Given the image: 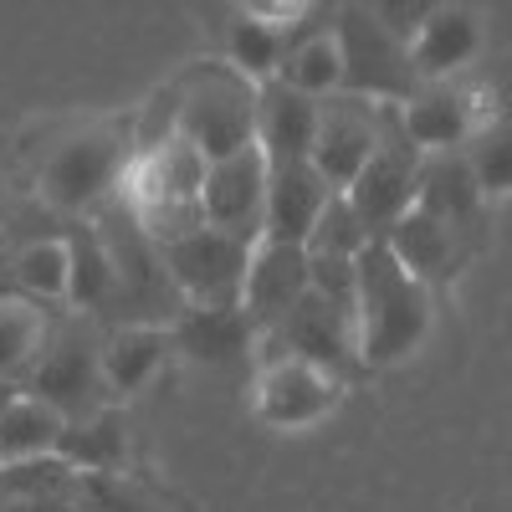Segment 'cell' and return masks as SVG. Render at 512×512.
Masks as SVG:
<instances>
[{"instance_id":"cell-3","label":"cell","mask_w":512,"mask_h":512,"mask_svg":"<svg viewBox=\"0 0 512 512\" xmlns=\"http://www.w3.org/2000/svg\"><path fill=\"white\" fill-rule=\"evenodd\" d=\"M175 134L190 139L210 164L256 144V88L241 72H200L175 93Z\"/></svg>"},{"instance_id":"cell-7","label":"cell","mask_w":512,"mask_h":512,"mask_svg":"<svg viewBox=\"0 0 512 512\" xmlns=\"http://www.w3.org/2000/svg\"><path fill=\"white\" fill-rule=\"evenodd\" d=\"M267 185H272V159L262 154V144H251L231 159H216L205 175V226H221L231 236L262 241V221H267Z\"/></svg>"},{"instance_id":"cell-21","label":"cell","mask_w":512,"mask_h":512,"mask_svg":"<svg viewBox=\"0 0 512 512\" xmlns=\"http://www.w3.org/2000/svg\"><path fill=\"white\" fill-rule=\"evenodd\" d=\"M482 185L472 175V159H456V154H436L431 164H420V210H431L436 221L461 226L477 216L482 205Z\"/></svg>"},{"instance_id":"cell-33","label":"cell","mask_w":512,"mask_h":512,"mask_svg":"<svg viewBox=\"0 0 512 512\" xmlns=\"http://www.w3.org/2000/svg\"><path fill=\"white\" fill-rule=\"evenodd\" d=\"M6 400H11V395H6V384H0V410H6Z\"/></svg>"},{"instance_id":"cell-15","label":"cell","mask_w":512,"mask_h":512,"mask_svg":"<svg viewBox=\"0 0 512 512\" xmlns=\"http://www.w3.org/2000/svg\"><path fill=\"white\" fill-rule=\"evenodd\" d=\"M477 52H482V26L466 6H441L410 36V57H415V72L425 88H436V82L456 77L461 67H472Z\"/></svg>"},{"instance_id":"cell-17","label":"cell","mask_w":512,"mask_h":512,"mask_svg":"<svg viewBox=\"0 0 512 512\" xmlns=\"http://www.w3.org/2000/svg\"><path fill=\"white\" fill-rule=\"evenodd\" d=\"M67 425L72 420L57 405H47L41 395H11L6 410H0V466H21V461L57 456Z\"/></svg>"},{"instance_id":"cell-23","label":"cell","mask_w":512,"mask_h":512,"mask_svg":"<svg viewBox=\"0 0 512 512\" xmlns=\"http://www.w3.org/2000/svg\"><path fill=\"white\" fill-rule=\"evenodd\" d=\"M282 82L297 88L303 98H338L344 93V47H338V31L297 41L282 62Z\"/></svg>"},{"instance_id":"cell-32","label":"cell","mask_w":512,"mask_h":512,"mask_svg":"<svg viewBox=\"0 0 512 512\" xmlns=\"http://www.w3.org/2000/svg\"><path fill=\"white\" fill-rule=\"evenodd\" d=\"M0 512H77V507L62 497H47V492H26V497H6Z\"/></svg>"},{"instance_id":"cell-13","label":"cell","mask_w":512,"mask_h":512,"mask_svg":"<svg viewBox=\"0 0 512 512\" xmlns=\"http://www.w3.org/2000/svg\"><path fill=\"white\" fill-rule=\"evenodd\" d=\"M318 128H323V103L303 98L287 82H262L256 88V144L272 164H303L313 159L318 144Z\"/></svg>"},{"instance_id":"cell-25","label":"cell","mask_w":512,"mask_h":512,"mask_svg":"<svg viewBox=\"0 0 512 512\" xmlns=\"http://www.w3.org/2000/svg\"><path fill=\"white\" fill-rule=\"evenodd\" d=\"M287 31L267 26V21H251V16H236L231 31H226V62L231 72H241L246 82H277L282 77V62H287Z\"/></svg>"},{"instance_id":"cell-28","label":"cell","mask_w":512,"mask_h":512,"mask_svg":"<svg viewBox=\"0 0 512 512\" xmlns=\"http://www.w3.org/2000/svg\"><path fill=\"white\" fill-rule=\"evenodd\" d=\"M369 246H374V236H369V226L359 221V210L349 205V195H333V205L323 210V221H318L308 251H323V256H354V262H359Z\"/></svg>"},{"instance_id":"cell-29","label":"cell","mask_w":512,"mask_h":512,"mask_svg":"<svg viewBox=\"0 0 512 512\" xmlns=\"http://www.w3.org/2000/svg\"><path fill=\"white\" fill-rule=\"evenodd\" d=\"M466 159H472V175H477V185H482L487 200L512 195V123L507 128H487Z\"/></svg>"},{"instance_id":"cell-27","label":"cell","mask_w":512,"mask_h":512,"mask_svg":"<svg viewBox=\"0 0 512 512\" xmlns=\"http://www.w3.org/2000/svg\"><path fill=\"white\" fill-rule=\"evenodd\" d=\"M57 456H67V461H77V466H88V472H113V466L123 461V425H118V415H93V420H77V425H67V436H62V451Z\"/></svg>"},{"instance_id":"cell-9","label":"cell","mask_w":512,"mask_h":512,"mask_svg":"<svg viewBox=\"0 0 512 512\" xmlns=\"http://www.w3.org/2000/svg\"><path fill=\"white\" fill-rule=\"evenodd\" d=\"M98 384H103V344H93L77 323H67V328H52L36 369L26 374V395H41L72 420L93 405Z\"/></svg>"},{"instance_id":"cell-22","label":"cell","mask_w":512,"mask_h":512,"mask_svg":"<svg viewBox=\"0 0 512 512\" xmlns=\"http://www.w3.org/2000/svg\"><path fill=\"white\" fill-rule=\"evenodd\" d=\"M47 338H52V328L36 303H26V297H0V384L31 374L41 349H47Z\"/></svg>"},{"instance_id":"cell-18","label":"cell","mask_w":512,"mask_h":512,"mask_svg":"<svg viewBox=\"0 0 512 512\" xmlns=\"http://www.w3.org/2000/svg\"><path fill=\"white\" fill-rule=\"evenodd\" d=\"M175 344L195 364H231L256 344V328L246 308H190L175 323Z\"/></svg>"},{"instance_id":"cell-12","label":"cell","mask_w":512,"mask_h":512,"mask_svg":"<svg viewBox=\"0 0 512 512\" xmlns=\"http://www.w3.org/2000/svg\"><path fill=\"white\" fill-rule=\"evenodd\" d=\"M333 185L318 175V164H272V185H267V221L262 241H287V246H308L323 210L333 205Z\"/></svg>"},{"instance_id":"cell-34","label":"cell","mask_w":512,"mask_h":512,"mask_svg":"<svg viewBox=\"0 0 512 512\" xmlns=\"http://www.w3.org/2000/svg\"><path fill=\"white\" fill-rule=\"evenodd\" d=\"M0 195H6V180H0Z\"/></svg>"},{"instance_id":"cell-19","label":"cell","mask_w":512,"mask_h":512,"mask_svg":"<svg viewBox=\"0 0 512 512\" xmlns=\"http://www.w3.org/2000/svg\"><path fill=\"white\" fill-rule=\"evenodd\" d=\"M164 349H169V333L154 323H128L113 338H103V390L139 395L164 364Z\"/></svg>"},{"instance_id":"cell-5","label":"cell","mask_w":512,"mask_h":512,"mask_svg":"<svg viewBox=\"0 0 512 512\" xmlns=\"http://www.w3.org/2000/svg\"><path fill=\"white\" fill-rule=\"evenodd\" d=\"M118 175H128V144L113 128H98V134H77L52 149L41 169V195L67 216H82L118 185Z\"/></svg>"},{"instance_id":"cell-4","label":"cell","mask_w":512,"mask_h":512,"mask_svg":"<svg viewBox=\"0 0 512 512\" xmlns=\"http://www.w3.org/2000/svg\"><path fill=\"white\" fill-rule=\"evenodd\" d=\"M333 31H338V47H344V93L349 98L410 103L425 88L415 72V57H410V41L384 26L369 6H344Z\"/></svg>"},{"instance_id":"cell-31","label":"cell","mask_w":512,"mask_h":512,"mask_svg":"<svg viewBox=\"0 0 512 512\" xmlns=\"http://www.w3.org/2000/svg\"><path fill=\"white\" fill-rule=\"evenodd\" d=\"M236 11L251 16V21H267L277 31H292L297 21L313 11V0H236Z\"/></svg>"},{"instance_id":"cell-20","label":"cell","mask_w":512,"mask_h":512,"mask_svg":"<svg viewBox=\"0 0 512 512\" xmlns=\"http://www.w3.org/2000/svg\"><path fill=\"white\" fill-rule=\"evenodd\" d=\"M384 241H390V251L400 256V262H405L420 282H441V277L456 267V226L436 221L431 210H420V205H415Z\"/></svg>"},{"instance_id":"cell-30","label":"cell","mask_w":512,"mask_h":512,"mask_svg":"<svg viewBox=\"0 0 512 512\" xmlns=\"http://www.w3.org/2000/svg\"><path fill=\"white\" fill-rule=\"evenodd\" d=\"M364 6H369L384 26H390V31H400V36L410 41L425 21H431V16L446 6V0H364Z\"/></svg>"},{"instance_id":"cell-11","label":"cell","mask_w":512,"mask_h":512,"mask_svg":"<svg viewBox=\"0 0 512 512\" xmlns=\"http://www.w3.org/2000/svg\"><path fill=\"white\" fill-rule=\"evenodd\" d=\"M415 154H420V149L384 139L379 154L364 164V175L344 190L374 241H384V236H390V231L410 216V210L420 205V159H415Z\"/></svg>"},{"instance_id":"cell-14","label":"cell","mask_w":512,"mask_h":512,"mask_svg":"<svg viewBox=\"0 0 512 512\" xmlns=\"http://www.w3.org/2000/svg\"><path fill=\"white\" fill-rule=\"evenodd\" d=\"M384 134H379V123L364 103L354 98H338L323 108V128H318V144H313V164H318V175L344 195L359 175H364V164L379 154Z\"/></svg>"},{"instance_id":"cell-16","label":"cell","mask_w":512,"mask_h":512,"mask_svg":"<svg viewBox=\"0 0 512 512\" xmlns=\"http://www.w3.org/2000/svg\"><path fill=\"white\" fill-rule=\"evenodd\" d=\"M400 134L420 154H456V144L472 139V108L451 88H420L400 103Z\"/></svg>"},{"instance_id":"cell-10","label":"cell","mask_w":512,"mask_h":512,"mask_svg":"<svg viewBox=\"0 0 512 512\" xmlns=\"http://www.w3.org/2000/svg\"><path fill=\"white\" fill-rule=\"evenodd\" d=\"M313 292V267H308V246H287V241H256L251 251V272H246V297L241 308L256 328V338H272L287 313Z\"/></svg>"},{"instance_id":"cell-24","label":"cell","mask_w":512,"mask_h":512,"mask_svg":"<svg viewBox=\"0 0 512 512\" xmlns=\"http://www.w3.org/2000/svg\"><path fill=\"white\" fill-rule=\"evenodd\" d=\"M67 246H72V297L67 303H77V308H108V303H118V262H113V246L98 236V231H77V236H67Z\"/></svg>"},{"instance_id":"cell-6","label":"cell","mask_w":512,"mask_h":512,"mask_svg":"<svg viewBox=\"0 0 512 512\" xmlns=\"http://www.w3.org/2000/svg\"><path fill=\"white\" fill-rule=\"evenodd\" d=\"M338 400H344V379L292 354H272L262 364V379H256V420L272 431L323 425L338 410Z\"/></svg>"},{"instance_id":"cell-1","label":"cell","mask_w":512,"mask_h":512,"mask_svg":"<svg viewBox=\"0 0 512 512\" xmlns=\"http://www.w3.org/2000/svg\"><path fill=\"white\" fill-rule=\"evenodd\" d=\"M359 359L369 369L405 364L425 338H431V282H420L390 241H374L359 256Z\"/></svg>"},{"instance_id":"cell-8","label":"cell","mask_w":512,"mask_h":512,"mask_svg":"<svg viewBox=\"0 0 512 512\" xmlns=\"http://www.w3.org/2000/svg\"><path fill=\"white\" fill-rule=\"evenodd\" d=\"M272 344H282V354L292 359H308L328 374L344 379L359 359V318L349 303H333L323 292H308L303 303L287 313V323L272 333Z\"/></svg>"},{"instance_id":"cell-26","label":"cell","mask_w":512,"mask_h":512,"mask_svg":"<svg viewBox=\"0 0 512 512\" xmlns=\"http://www.w3.org/2000/svg\"><path fill=\"white\" fill-rule=\"evenodd\" d=\"M16 287L31 303H62V297H72V246L67 241H31L16 256Z\"/></svg>"},{"instance_id":"cell-2","label":"cell","mask_w":512,"mask_h":512,"mask_svg":"<svg viewBox=\"0 0 512 512\" xmlns=\"http://www.w3.org/2000/svg\"><path fill=\"white\" fill-rule=\"evenodd\" d=\"M251 251H256V241L231 236L221 226H195L159 246L164 272L175 282L185 308H241Z\"/></svg>"}]
</instances>
